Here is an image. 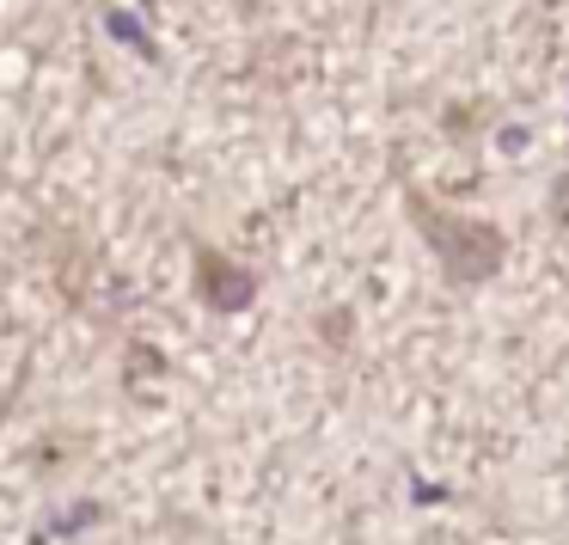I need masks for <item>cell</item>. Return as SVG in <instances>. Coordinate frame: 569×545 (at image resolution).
<instances>
[{
  "instance_id": "obj_2",
  "label": "cell",
  "mask_w": 569,
  "mask_h": 545,
  "mask_svg": "<svg viewBox=\"0 0 569 545\" xmlns=\"http://www.w3.org/2000/svg\"><path fill=\"white\" fill-rule=\"evenodd\" d=\"M197 295L209 300L214 313H246L258 300V276L246 264L221 258V251H197Z\"/></svg>"
},
{
  "instance_id": "obj_1",
  "label": "cell",
  "mask_w": 569,
  "mask_h": 545,
  "mask_svg": "<svg viewBox=\"0 0 569 545\" xmlns=\"http://www.w3.org/2000/svg\"><path fill=\"white\" fill-rule=\"evenodd\" d=\"M405 209H410V221H417L422 246L435 251V264H441L447 283L478 288V283H490V276L502 270V258H508L502 227L471 221V215H447V209H435V202L422 197V190H405Z\"/></svg>"
},
{
  "instance_id": "obj_3",
  "label": "cell",
  "mask_w": 569,
  "mask_h": 545,
  "mask_svg": "<svg viewBox=\"0 0 569 545\" xmlns=\"http://www.w3.org/2000/svg\"><path fill=\"white\" fill-rule=\"evenodd\" d=\"M557 215H563V221H569V178H563V202H557Z\"/></svg>"
}]
</instances>
